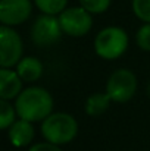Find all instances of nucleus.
Instances as JSON below:
<instances>
[{
  "instance_id": "obj_1",
  "label": "nucleus",
  "mask_w": 150,
  "mask_h": 151,
  "mask_svg": "<svg viewBox=\"0 0 150 151\" xmlns=\"http://www.w3.org/2000/svg\"><path fill=\"white\" fill-rule=\"evenodd\" d=\"M15 109L19 119L40 122L51 114L53 99L47 90L41 87H30L16 97Z\"/></svg>"
},
{
  "instance_id": "obj_2",
  "label": "nucleus",
  "mask_w": 150,
  "mask_h": 151,
  "mask_svg": "<svg viewBox=\"0 0 150 151\" xmlns=\"http://www.w3.org/2000/svg\"><path fill=\"white\" fill-rule=\"evenodd\" d=\"M41 134L51 144L62 145L71 142L78 134V123L74 116L59 111L51 113L49 117L43 120Z\"/></svg>"
},
{
  "instance_id": "obj_3",
  "label": "nucleus",
  "mask_w": 150,
  "mask_h": 151,
  "mask_svg": "<svg viewBox=\"0 0 150 151\" xmlns=\"http://www.w3.org/2000/svg\"><path fill=\"white\" fill-rule=\"evenodd\" d=\"M128 49V35L119 27L103 28L94 40V50L101 59L115 60Z\"/></svg>"
},
{
  "instance_id": "obj_4",
  "label": "nucleus",
  "mask_w": 150,
  "mask_h": 151,
  "mask_svg": "<svg viewBox=\"0 0 150 151\" xmlns=\"http://www.w3.org/2000/svg\"><path fill=\"white\" fill-rule=\"evenodd\" d=\"M93 13H90L83 6L68 7L59 13V21L62 31L71 37H83L90 32L93 27Z\"/></svg>"
},
{
  "instance_id": "obj_5",
  "label": "nucleus",
  "mask_w": 150,
  "mask_h": 151,
  "mask_svg": "<svg viewBox=\"0 0 150 151\" xmlns=\"http://www.w3.org/2000/svg\"><path fill=\"white\" fill-rule=\"evenodd\" d=\"M137 91V78L130 69L115 70L106 84V93L115 103H127Z\"/></svg>"
},
{
  "instance_id": "obj_6",
  "label": "nucleus",
  "mask_w": 150,
  "mask_h": 151,
  "mask_svg": "<svg viewBox=\"0 0 150 151\" xmlns=\"http://www.w3.org/2000/svg\"><path fill=\"white\" fill-rule=\"evenodd\" d=\"M62 32L63 31H62L59 18H56L54 15H47V13H43L41 16H38L31 27V38L40 47L51 46L56 41H59Z\"/></svg>"
},
{
  "instance_id": "obj_7",
  "label": "nucleus",
  "mask_w": 150,
  "mask_h": 151,
  "mask_svg": "<svg viewBox=\"0 0 150 151\" xmlns=\"http://www.w3.org/2000/svg\"><path fill=\"white\" fill-rule=\"evenodd\" d=\"M22 40L12 27H0V65L1 68H12L22 59Z\"/></svg>"
},
{
  "instance_id": "obj_8",
  "label": "nucleus",
  "mask_w": 150,
  "mask_h": 151,
  "mask_svg": "<svg viewBox=\"0 0 150 151\" xmlns=\"http://www.w3.org/2000/svg\"><path fill=\"white\" fill-rule=\"evenodd\" d=\"M33 12L31 0H0L1 25L15 27L25 22Z\"/></svg>"
},
{
  "instance_id": "obj_9",
  "label": "nucleus",
  "mask_w": 150,
  "mask_h": 151,
  "mask_svg": "<svg viewBox=\"0 0 150 151\" xmlns=\"http://www.w3.org/2000/svg\"><path fill=\"white\" fill-rule=\"evenodd\" d=\"M22 78L18 72L1 68L0 69V99L1 100H12L16 99L22 93Z\"/></svg>"
},
{
  "instance_id": "obj_10",
  "label": "nucleus",
  "mask_w": 150,
  "mask_h": 151,
  "mask_svg": "<svg viewBox=\"0 0 150 151\" xmlns=\"http://www.w3.org/2000/svg\"><path fill=\"white\" fill-rule=\"evenodd\" d=\"M34 135H36V129L33 126V122L25 120V119H19L13 122L9 128V141L18 148H22L31 144L34 139Z\"/></svg>"
},
{
  "instance_id": "obj_11",
  "label": "nucleus",
  "mask_w": 150,
  "mask_h": 151,
  "mask_svg": "<svg viewBox=\"0 0 150 151\" xmlns=\"http://www.w3.org/2000/svg\"><path fill=\"white\" fill-rule=\"evenodd\" d=\"M16 72L24 82H34L43 75V63L33 56L22 57L16 65Z\"/></svg>"
},
{
  "instance_id": "obj_12",
  "label": "nucleus",
  "mask_w": 150,
  "mask_h": 151,
  "mask_svg": "<svg viewBox=\"0 0 150 151\" xmlns=\"http://www.w3.org/2000/svg\"><path fill=\"white\" fill-rule=\"evenodd\" d=\"M112 103V99L109 94L104 93H94L91 94L86 101V111L88 116H100L103 114Z\"/></svg>"
},
{
  "instance_id": "obj_13",
  "label": "nucleus",
  "mask_w": 150,
  "mask_h": 151,
  "mask_svg": "<svg viewBox=\"0 0 150 151\" xmlns=\"http://www.w3.org/2000/svg\"><path fill=\"white\" fill-rule=\"evenodd\" d=\"M36 6L47 15H57L66 9L68 0H34Z\"/></svg>"
},
{
  "instance_id": "obj_14",
  "label": "nucleus",
  "mask_w": 150,
  "mask_h": 151,
  "mask_svg": "<svg viewBox=\"0 0 150 151\" xmlns=\"http://www.w3.org/2000/svg\"><path fill=\"white\" fill-rule=\"evenodd\" d=\"M16 114L18 113H16L15 106H12L9 100L0 101V128L1 129H9L10 125L15 122Z\"/></svg>"
},
{
  "instance_id": "obj_15",
  "label": "nucleus",
  "mask_w": 150,
  "mask_h": 151,
  "mask_svg": "<svg viewBox=\"0 0 150 151\" xmlns=\"http://www.w3.org/2000/svg\"><path fill=\"white\" fill-rule=\"evenodd\" d=\"M112 0H80L81 6L87 9L90 13H103L109 9Z\"/></svg>"
},
{
  "instance_id": "obj_16",
  "label": "nucleus",
  "mask_w": 150,
  "mask_h": 151,
  "mask_svg": "<svg viewBox=\"0 0 150 151\" xmlns=\"http://www.w3.org/2000/svg\"><path fill=\"white\" fill-rule=\"evenodd\" d=\"M133 10L144 24L150 22V0H133Z\"/></svg>"
},
{
  "instance_id": "obj_17",
  "label": "nucleus",
  "mask_w": 150,
  "mask_h": 151,
  "mask_svg": "<svg viewBox=\"0 0 150 151\" xmlns=\"http://www.w3.org/2000/svg\"><path fill=\"white\" fill-rule=\"evenodd\" d=\"M136 40L141 50L150 51V22H146L143 27H140V29L137 31Z\"/></svg>"
},
{
  "instance_id": "obj_18",
  "label": "nucleus",
  "mask_w": 150,
  "mask_h": 151,
  "mask_svg": "<svg viewBox=\"0 0 150 151\" xmlns=\"http://www.w3.org/2000/svg\"><path fill=\"white\" fill-rule=\"evenodd\" d=\"M28 151H62V150L59 148V145L46 141V142H38V144L33 145Z\"/></svg>"
},
{
  "instance_id": "obj_19",
  "label": "nucleus",
  "mask_w": 150,
  "mask_h": 151,
  "mask_svg": "<svg viewBox=\"0 0 150 151\" xmlns=\"http://www.w3.org/2000/svg\"><path fill=\"white\" fill-rule=\"evenodd\" d=\"M147 94H149V97H150V82H149V85H147Z\"/></svg>"
}]
</instances>
